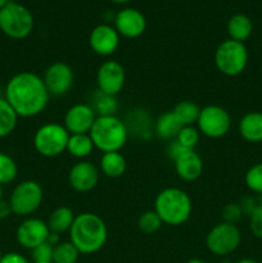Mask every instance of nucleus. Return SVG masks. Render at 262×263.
<instances>
[{
	"label": "nucleus",
	"mask_w": 262,
	"mask_h": 263,
	"mask_svg": "<svg viewBox=\"0 0 262 263\" xmlns=\"http://www.w3.org/2000/svg\"><path fill=\"white\" fill-rule=\"evenodd\" d=\"M162 225H163V222L154 210L145 211L144 213H141L138 220L139 230L144 234H149V235L156 234L162 228Z\"/></svg>",
	"instance_id": "c85d7f7f"
},
{
	"label": "nucleus",
	"mask_w": 262,
	"mask_h": 263,
	"mask_svg": "<svg viewBox=\"0 0 262 263\" xmlns=\"http://www.w3.org/2000/svg\"><path fill=\"white\" fill-rule=\"evenodd\" d=\"M108 229L100 216L91 212H84L76 216L69 230V241L80 254H94L105 246Z\"/></svg>",
	"instance_id": "f03ea898"
},
{
	"label": "nucleus",
	"mask_w": 262,
	"mask_h": 263,
	"mask_svg": "<svg viewBox=\"0 0 262 263\" xmlns=\"http://www.w3.org/2000/svg\"><path fill=\"white\" fill-rule=\"evenodd\" d=\"M12 213H13V211H12V207H10V204H9V200H8V202L4 199L0 200V221L8 218L10 215H12Z\"/></svg>",
	"instance_id": "58836bf2"
},
{
	"label": "nucleus",
	"mask_w": 262,
	"mask_h": 263,
	"mask_svg": "<svg viewBox=\"0 0 262 263\" xmlns=\"http://www.w3.org/2000/svg\"><path fill=\"white\" fill-rule=\"evenodd\" d=\"M44 199L43 187L33 180H26L20 182L13 189L9 198L13 215L20 217H28L40 208Z\"/></svg>",
	"instance_id": "6e6552de"
},
{
	"label": "nucleus",
	"mask_w": 262,
	"mask_h": 263,
	"mask_svg": "<svg viewBox=\"0 0 262 263\" xmlns=\"http://www.w3.org/2000/svg\"><path fill=\"white\" fill-rule=\"evenodd\" d=\"M0 263H30L25 256L17 252H9V253L3 254Z\"/></svg>",
	"instance_id": "4c0bfd02"
},
{
	"label": "nucleus",
	"mask_w": 262,
	"mask_h": 263,
	"mask_svg": "<svg viewBox=\"0 0 262 263\" xmlns=\"http://www.w3.org/2000/svg\"><path fill=\"white\" fill-rule=\"evenodd\" d=\"M3 199V187H2V185H0V200Z\"/></svg>",
	"instance_id": "a18cd8bd"
},
{
	"label": "nucleus",
	"mask_w": 262,
	"mask_h": 263,
	"mask_svg": "<svg viewBox=\"0 0 262 263\" xmlns=\"http://www.w3.org/2000/svg\"><path fill=\"white\" fill-rule=\"evenodd\" d=\"M8 3H9V0H0V10H2L3 8L8 4Z\"/></svg>",
	"instance_id": "37998d69"
},
{
	"label": "nucleus",
	"mask_w": 262,
	"mask_h": 263,
	"mask_svg": "<svg viewBox=\"0 0 262 263\" xmlns=\"http://www.w3.org/2000/svg\"><path fill=\"white\" fill-rule=\"evenodd\" d=\"M95 120H97V115L91 105L79 103L68 108L64 115L63 126L71 135L89 134Z\"/></svg>",
	"instance_id": "4468645a"
},
{
	"label": "nucleus",
	"mask_w": 262,
	"mask_h": 263,
	"mask_svg": "<svg viewBox=\"0 0 262 263\" xmlns=\"http://www.w3.org/2000/svg\"><path fill=\"white\" fill-rule=\"evenodd\" d=\"M43 80L49 94L54 97H62L71 91L73 86V69L64 62H54L45 69Z\"/></svg>",
	"instance_id": "9b49d317"
},
{
	"label": "nucleus",
	"mask_w": 262,
	"mask_h": 263,
	"mask_svg": "<svg viewBox=\"0 0 262 263\" xmlns=\"http://www.w3.org/2000/svg\"><path fill=\"white\" fill-rule=\"evenodd\" d=\"M91 107L99 116H116L118 110V103L116 97L107 95L98 90V94L94 98V105Z\"/></svg>",
	"instance_id": "cd10ccee"
},
{
	"label": "nucleus",
	"mask_w": 262,
	"mask_h": 263,
	"mask_svg": "<svg viewBox=\"0 0 262 263\" xmlns=\"http://www.w3.org/2000/svg\"><path fill=\"white\" fill-rule=\"evenodd\" d=\"M53 252L54 246L49 244L48 241L40 244L36 248L31 251V258L33 263H44V262H51L53 259Z\"/></svg>",
	"instance_id": "72a5a7b5"
},
{
	"label": "nucleus",
	"mask_w": 262,
	"mask_h": 263,
	"mask_svg": "<svg viewBox=\"0 0 262 263\" xmlns=\"http://www.w3.org/2000/svg\"><path fill=\"white\" fill-rule=\"evenodd\" d=\"M257 199H258V203H259V204H262V194H259V195H258V198H257Z\"/></svg>",
	"instance_id": "c03bdc74"
},
{
	"label": "nucleus",
	"mask_w": 262,
	"mask_h": 263,
	"mask_svg": "<svg viewBox=\"0 0 262 263\" xmlns=\"http://www.w3.org/2000/svg\"><path fill=\"white\" fill-rule=\"evenodd\" d=\"M89 135L102 153L120 152L127 143L128 128L117 116H98Z\"/></svg>",
	"instance_id": "20e7f679"
},
{
	"label": "nucleus",
	"mask_w": 262,
	"mask_h": 263,
	"mask_svg": "<svg viewBox=\"0 0 262 263\" xmlns=\"http://www.w3.org/2000/svg\"><path fill=\"white\" fill-rule=\"evenodd\" d=\"M125 82L126 72L120 62L105 61L98 68L97 85L99 91L116 97L123 89Z\"/></svg>",
	"instance_id": "f8f14e48"
},
{
	"label": "nucleus",
	"mask_w": 262,
	"mask_h": 263,
	"mask_svg": "<svg viewBox=\"0 0 262 263\" xmlns=\"http://www.w3.org/2000/svg\"><path fill=\"white\" fill-rule=\"evenodd\" d=\"M50 230L45 221L36 217H27L20 223L15 231V239L22 248L32 251L48 240Z\"/></svg>",
	"instance_id": "ddd939ff"
},
{
	"label": "nucleus",
	"mask_w": 262,
	"mask_h": 263,
	"mask_svg": "<svg viewBox=\"0 0 262 263\" xmlns=\"http://www.w3.org/2000/svg\"><path fill=\"white\" fill-rule=\"evenodd\" d=\"M248 58L246 44L231 39L222 41L215 51L216 68L229 77L243 73L248 64Z\"/></svg>",
	"instance_id": "39448f33"
},
{
	"label": "nucleus",
	"mask_w": 262,
	"mask_h": 263,
	"mask_svg": "<svg viewBox=\"0 0 262 263\" xmlns=\"http://www.w3.org/2000/svg\"><path fill=\"white\" fill-rule=\"evenodd\" d=\"M89 45L98 55L109 57L120 46V33L109 25H98L90 32Z\"/></svg>",
	"instance_id": "2eb2a0df"
},
{
	"label": "nucleus",
	"mask_w": 262,
	"mask_h": 263,
	"mask_svg": "<svg viewBox=\"0 0 262 263\" xmlns=\"http://www.w3.org/2000/svg\"><path fill=\"white\" fill-rule=\"evenodd\" d=\"M244 181L252 193H256L258 195L262 194V162L249 167L244 176Z\"/></svg>",
	"instance_id": "2f4dec72"
},
{
	"label": "nucleus",
	"mask_w": 262,
	"mask_h": 263,
	"mask_svg": "<svg viewBox=\"0 0 262 263\" xmlns=\"http://www.w3.org/2000/svg\"><path fill=\"white\" fill-rule=\"evenodd\" d=\"M258 204H259L258 199L254 198L253 195H246V197L241 198L240 202H239V205H240L241 208V212H243L244 216H248V217L251 216V213L256 210V207Z\"/></svg>",
	"instance_id": "c9c22d12"
},
{
	"label": "nucleus",
	"mask_w": 262,
	"mask_h": 263,
	"mask_svg": "<svg viewBox=\"0 0 262 263\" xmlns=\"http://www.w3.org/2000/svg\"><path fill=\"white\" fill-rule=\"evenodd\" d=\"M76 218L73 211L66 205H61V207L55 208L53 212L50 213L48 218V228L50 233H55L58 235L67 233L71 230L73 221Z\"/></svg>",
	"instance_id": "412c9836"
},
{
	"label": "nucleus",
	"mask_w": 262,
	"mask_h": 263,
	"mask_svg": "<svg viewBox=\"0 0 262 263\" xmlns=\"http://www.w3.org/2000/svg\"><path fill=\"white\" fill-rule=\"evenodd\" d=\"M177 176L184 181H195L203 174V161L199 154L193 151H185L174 161Z\"/></svg>",
	"instance_id": "a211bd4d"
},
{
	"label": "nucleus",
	"mask_w": 262,
	"mask_h": 263,
	"mask_svg": "<svg viewBox=\"0 0 262 263\" xmlns=\"http://www.w3.org/2000/svg\"><path fill=\"white\" fill-rule=\"evenodd\" d=\"M99 170L89 161H80L68 172V182L79 193L91 192L99 182Z\"/></svg>",
	"instance_id": "f3484780"
},
{
	"label": "nucleus",
	"mask_w": 262,
	"mask_h": 263,
	"mask_svg": "<svg viewBox=\"0 0 262 263\" xmlns=\"http://www.w3.org/2000/svg\"><path fill=\"white\" fill-rule=\"evenodd\" d=\"M80 252L71 241H61L54 247L53 263H76L79 261Z\"/></svg>",
	"instance_id": "bb28decb"
},
{
	"label": "nucleus",
	"mask_w": 262,
	"mask_h": 263,
	"mask_svg": "<svg viewBox=\"0 0 262 263\" xmlns=\"http://www.w3.org/2000/svg\"><path fill=\"white\" fill-rule=\"evenodd\" d=\"M181 127V123L175 117L174 112L172 110H167L163 115L159 116L158 120L156 121L154 133L162 140L171 141L176 139L177 134L180 133Z\"/></svg>",
	"instance_id": "4be33fe9"
},
{
	"label": "nucleus",
	"mask_w": 262,
	"mask_h": 263,
	"mask_svg": "<svg viewBox=\"0 0 262 263\" xmlns=\"http://www.w3.org/2000/svg\"><path fill=\"white\" fill-rule=\"evenodd\" d=\"M95 149L91 138L89 134H76L69 135L68 144H67V152L74 158L84 161L85 158L92 153Z\"/></svg>",
	"instance_id": "b1692460"
},
{
	"label": "nucleus",
	"mask_w": 262,
	"mask_h": 263,
	"mask_svg": "<svg viewBox=\"0 0 262 263\" xmlns=\"http://www.w3.org/2000/svg\"><path fill=\"white\" fill-rule=\"evenodd\" d=\"M18 174V167L14 159L5 153H0V185L14 181Z\"/></svg>",
	"instance_id": "c756f323"
},
{
	"label": "nucleus",
	"mask_w": 262,
	"mask_h": 263,
	"mask_svg": "<svg viewBox=\"0 0 262 263\" xmlns=\"http://www.w3.org/2000/svg\"><path fill=\"white\" fill-rule=\"evenodd\" d=\"M186 149L182 148L181 145H180L179 143H177L176 140H171L170 141L169 146H167L166 149V153H167V157H169L170 159H171L172 162L175 161V159L177 158V157L180 156V154L182 153V152H185Z\"/></svg>",
	"instance_id": "e433bc0d"
},
{
	"label": "nucleus",
	"mask_w": 262,
	"mask_h": 263,
	"mask_svg": "<svg viewBox=\"0 0 262 263\" xmlns=\"http://www.w3.org/2000/svg\"><path fill=\"white\" fill-rule=\"evenodd\" d=\"M243 216L244 215L241 212V208L239 205V203H228L222 208V212H221L222 222L231 223V225H236L243 218Z\"/></svg>",
	"instance_id": "473e14b6"
},
{
	"label": "nucleus",
	"mask_w": 262,
	"mask_h": 263,
	"mask_svg": "<svg viewBox=\"0 0 262 263\" xmlns=\"http://www.w3.org/2000/svg\"><path fill=\"white\" fill-rule=\"evenodd\" d=\"M172 112L177 121L181 123V126H194L199 117L200 108L197 103L192 102V100H182L175 105Z\"/></svg>",
	"instance_id": "393cba45"
},
{
	"label": "nucleus",
	"mask_w": 262,
	"mask_h": 263,
	"mask_svg": "<svg viewBox=\"0 0 262 263\" xmlns=\"http://www.w3.org/2000/svg\"><path fill=\"white\" fill-rule=\"evenodd\" d=\"M200 134L211 139H220L230 131L231 117L223 107L216 104L205 105L200 108L197 121Z\"/></svg>",
	"instance_id": "9d476101"
},
{
	"label": "nucleus",
	"mask_w": 262,
	"mask_h": 263,
	"mask_svg": "<svg viewBox=\"0 0 262 263\" xmlns=\"http://www.w3.org/2000/svg\"><path fill=\"white\" fill-rule=\"evenodd\" d=\"M235 263H259V262H257L256 259L253 258H241L239 259V261H236Z\"/></svg>",
	"instance_id": "ea45409f"
},
{
	"label": "nucleus",
	"mask_w": 262,
	"mask_h": 263,
	"mask_svg": "<svg viewBox=\"0 0 262 263\" xmlns=\"http://www.w3.org/2000/svg\"><path fill=\"white\" fill-rule=\"evenodd\" d=\"M2 257H3V253H2V249H0V259H2Z\"/></svg>",
	"instance_id": "49530a36"
},
{
	"label": "nucleus",
	"mask_w": 262,
	"mask_h": 263,
	"mask_svg": "<svg viewBox=\"0 0 262 263\" xmlns=\"http://www.w3.org/2000/svg\"><path fill=\"white\" fill-rule=\"evenodd\" d=\"M109 2L116 3V4H126V3L131 2V0H109Z\"/></svg>",
	"instance_id": "79ce46f5"
},
{
	"label": "nucleus",
	"mask_w": 262,
	"mask_h": 263,
	"mask_svg": "<svg viewBox=\"0 0 262 263\" xmlns=\"http://www.w3.org/2000/svg\"><path fill=\"white\" fill-rule=\"evenodd\" d=\"M186 263H207V262L203 261V259H200V258H190Z\"/></svg>",
	"instance_id": "a19ab883"
},
{
	"label": "nucleus",
	"mask_w": 262,
	"mask_h": 263,
	"mask_svg": "<svg viewBox=\"0 0 262 263\" xmlns=\"http://www.w3.org/2000/svg\"><path fill=\"white\" fill-rule=\"evenodd\" d=\"M49 94L43 77L33 72H20L8 81L5 100L18 117L30 118L40 115L48 107Z\"/></svg>",
	"instance_id": "f257e3e1"
},
{
	"label": "nucleus",
	"mask_w": 262,
	"mask_h": 263,
	"mask_svg": "<svg viewBox=\"0 0 262 263\" xmlns=\"http://www.w3.org/2000/svg\"><path fill=\"white\" fill-rule=\"evenodd\" d=\"M71 134L63 125L49 122L40 126L33 135V148L40 156L54 158L67 151V144Z\"/></svg>",
	"instance_id": "0eeeda50"
},
{
	"label": "nucleus",
	"mask_w": 262,
	"mask_h": 263,
	"mask_svg": "<svg viewBox=\"0 0 262 263\" xmlns=\"http://www.w3.org/2000/svg\"><path fill=\"white\" fill-rule=\"evenodd\" d=\"M249 229L256 238L262 239V204H258L256 210L249 216Z\"/></svg>",
	"instance_id": "f704fd0d"
},
{
	"label": "nucleus",
	"mask_w": 262,
	"mask_h": 263,
	"mask_svg": "<svg viewBox=\"0 0 262 263\" xmlns=\"http://www.w3.org/2000/svg\"><path fill=\"white\" fill-rule=\"evenodd\" d=\"M239 134L248 143L262 141V112L252 110L246 113L239 121Z\"/></svg>",
	"instance_id": "6ab92c4d"
},
{
	"label": "nucleus",
	"mask_w": 262,
	"mask_h": 263,
	"mask_svg": "<svg viewBox=\"0 0 262 263\" xmlns=\"http://www.w3.org/2000/svg\"><path fill=\"white\" fill-rule=\"evenodd\" d=\"M241 241L240 230L236 225L220 222L213 226L207 234L205 246L208 251L218 257H225L234 253Z\"/></svg>",
	"instance_id": "1a4fd4ad"
},
{
	"label": "nucleus",
	"mask_w": 262,
	"mask_h": 263,
	"mask_svg": "<svg viewBox=\"0 0 262 263\" xmlns=\"http://www.w3.org/2000/svg\"><path fill=\"white\" fill-rule=\"evenodd\" d=\"M154 211L164 225L180 226L192 216L193 203L185 190L179 187H166L157 194Z\"/></svg>",
	"instance_id": "7ed1b4c3"
},
{
	"label": "nucleus",
	"mask_w": 262,
	"mask_h": 263,
	"mask_svg": "<svg viewBox=\"0 0 262 263\" xmlns=\"http://www.w3.org/2000/svg\"><path fill=\"white\" fill-rule=\"evenodd\" d=\"M0 30L14 40L27 37L33 30L32 14L25 5L9 2L0 10Z\"/></svg>",
	"instance_id": "423d86ee"
},
{
	"label": "nucleus",
	"mask_w": 262,
	"mask_h": 263,
	"mask_svg": "<svg viewBox=\"0 0 262 263\" xmlns=\"http://www.w3.org/2000/svg\"><path fill=\"white\" fill-rule=\"evenodd\" d=\"M200 133L194 126H182L175 140L186 151H193L199 143Z\"/></svg>",
	"instance_id": "7c9ffc66"
},
{
	"label": "nucleus",
	"mask_w": 262,
	"mask_h": 263,
	"mask_svg": "<svg viewBox=\"0 0 262 263\" xmlns=\"http://www.w3.org/2000/svg\"><path fill=\"white\" fill-rule=\"evenodd\" d=\"M253 32V22L251 18L246 14L231 15L228 21V33L231 40L239 41V43H246L251 37Z\"/></svg>",
	"instance_id": "aec40b11"
},
{
	"label": "nucleus",
	"mask_w": 262,
	"mask_h": 263,
	"mask_svg": "<svg viewBox=\"0 0 262 263\" xmlns=\"http://www.w3.org/2000/svg\"><path fill=\"white\" fill-rule=\"evenodd\" d=\"M126 167H127L126 159L120 152L103 153L100 158V171L110 179H117L122 176L126 171Z\"/></svg>",
	"instance_id": "5701e85b"
},
{
	"label": "nucleus",
	"mask_w": 262,
	"mask_h": 263,
	"mask_svg": "<svg viewBox=\"0 0 262 263\" xmlns=\"http://www.w3.org/2000/svg\"><path fill=\"white\" fill-rule=\"evenodd\" d=\"M115 28L123 37H140L145 32L146 20L140 10L135 8H123L116 14Z\"/></svg>",
	"instance_id": "dca6fc26"
},
{
	"label": "nucleus",
	"mask_w": 262,
	"mask_h": 263,
	"mask_svg": "<svg viewBox=\"0 0 262 263\" xmlns=\"http://www.w3.org/2000/svg\"><path fill=\"white\" fill-rule=\"evenodd\" d=\"M44 263H53V262H44Z\"/></svg>",
	"instance_id": "de8ad7c7"
},
{
	"label": "nucleus",
	"mask_w": 262,
	"mask_h": 263,
	"mask_svg": "<svg viewBox=\"0 0 262 263\" xmlns=\"http://www.w3.org/2000/svg\"><path fill=\"white\" fill-rule=\"evenodd\" d=\"M18 122L17 113L13 110L5 98H0V139L10 135Z\"/></svg>",
	"instance_id": "a878e982"
}]
</instances>
